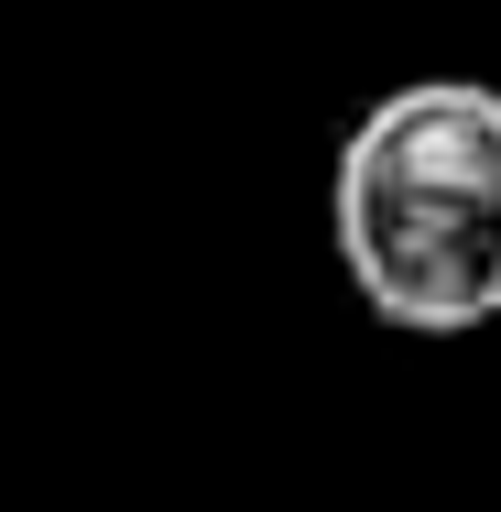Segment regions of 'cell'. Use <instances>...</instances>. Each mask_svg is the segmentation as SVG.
<instances>
[{"label":"cell","mask_w":501,"mask_h":512,"mask_svg":"<svg viewBox=\"0 0 501 512\" xmlns=\"http://www.w3.org/2000/svg\"><path fill=\"white\" fill-rule=\"evenodd\" d=\"M349 295L403 338H480L501 316V88L414 77L371 99L327 175Z\"/></svg>","instance_id":"cell-1"}]
</instances>
